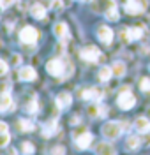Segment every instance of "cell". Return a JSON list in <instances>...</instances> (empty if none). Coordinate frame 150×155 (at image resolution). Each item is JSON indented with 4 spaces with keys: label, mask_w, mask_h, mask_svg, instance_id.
Listing matches in <instances>:
<instances>
[{
    "label": "cell",
    "mask_w": 150,
    "mask_h": 155,
    "mask_svg": "<svg viewBox=\"0 0 150 155\" xmlns=\"http://www.w3.org/2000/svg\"><path fill=\"white\" fill-rule=\"evenodd\" d=\"M113 76V71H111V67H101L99 72H97V78H99V81H110V78Z\"/></svg>",
    "instance_id": "7402d4cb"
},
{
    "label": "cell",
    "mask_w": 150,
    "mask_h": 155,
    "mask_svg": "<svg viewBox=\"0 0 150 155\" xmlns=\"http://www.w3.org/2000/svg\"><path fill=\"white\" fill-rule=\"evenodd\" d=\"M74 137H76V146H78L80 150H87L90 146V143L94 141V136L90 134V132H87V130L81 132L80 136H74Z\"/></svg>",
    "instance_id": "30bf717a"
},
{
    "label": "cell",
    "mask_w": 150,
    "mask_h": 155,
    "mask_svg": "<svg viewBox=\"0 0 150 155\" xmlns=\"http://www.w3.org/2000/svg\"><path fill=\"white\" fill-rule=\"evenodd\" d=\"M57 130H58V120H57V118H51V120H48V122L42 125V136H44V137L55 136Z\"/></svg>",
    "instance_id": "8fae6325"
},
{
    "label": "cell",
    "mask_w": 150,
    "mask_h": 155,
    "mask_svg": "<svg viewBox=\"0 0 150 155\" xmlns=\"http://www.w3.org/2000/svg\"><path fill=\"white\" fill-rule=\"evenodd\" d=\"M53 34H55L58 39H69V28H67V25L62 23V21H60V23H55Z\"/></svg>",
    "instance_id": "e0dca14e"
},
{
    "label": "cell",
    "mask_w": 150,
    "mask_h": 155,
    "mask_svg": "<svg viewBox=\"0 0 150 155\" xmlns=\"http://www.w3.org/2000/svg\"><path fill=\"white\" fill-rule=\"evenodd\" d=\"M20 64H21V55L14 53V55L11 57V65H14V67H16V65H20Z\"/></svg>",
    "instance_id": "f546056e"
},
{
    "label": "cell",
    "mask_w": 150,
    "mask_h": 155,
    "mask_svg": "<svg viewBox=\"0 0 150 155\" xmlns=\"http://www.w3.org/2000/svg\"><path fill=\"white\" fill-rule=\"evenodd\" d=\"M104 16L110 19V21H118V9H117V4L115 0H108V7L104 11Z\"/></svg>",
    "instance_id": "5bb4252c"
},
{
    "label": "cell",
    "mask_w": 150,
    "mask_h": 155,
    "mask_svg": "<svg viewBox=\"0 0 150 155\" xmlns=\"http://www.w3.org/2000/svg\"><path fill=\"white\" fill-rule=\"evenodd\" d=\"M101 130L106 139H118L120 134L124 132V127H122V122H106Z\"/></svg>",
    "instance_id": "3957f363"
},
{
    "label": "cell",
    "mask_w": 150,
    "mask_h": 155,
    "mask_svg": "<svg viewBox=\"0 0 150 155\" xmlns=\"http://www.w3.org/2000/svg\"><path fill=\"white\" fill-rule=\"evenodd\" d=\"M111 71H113V76L122 78L125 74V64H124V62H115V64L111 65Z\"/></svg>",
    "instance_id": "603a6c76"
},
{
    "label": "cell",
    "mask_w": 150,
    "mask_h": 155,
    "mask_svg": "<svg viewBox=\"0 0 150 155\" xmlns=\"http://www.w3.org/2000/svg\"><path fill=\"white\" fill-rule=\"evenodd\" d=\"M37 109H39V104H37V97H32L28 102L25 104V111L32 115V113H37Z\"/></svg>",
    "instance_id": "d4e9b609"
},
{
    "label": "cell",
    "mask_w": 150,
    "mask_h": 155,
    "mask_svg": "<svg viewBox=\"0 0 150 155\" xmlns=\"http://www.w3.org/2000/svg\"><path fill=\"white\" fill-rule=\"evenodd\" d=\"M18 127H20L21 132H32V130L35 129V125H34L32 120H20V122H18Z\"/></svg>",
    "instance_id": "cb8c5ba5"
},
{
    "label": "cell",
    "mask_w": 150,
    "mask_h": 155,
    "mask_svg": "<svg viewBox=\"0 0 150 155\" xmlns=\"http://www.w3.org/2000/svg\"><path fill=\"white\" fill-rule=\"evenodd\" d=\"M7 71H9V65L4 62V60H0V76H4V74H7Z\"/></svg>",
    "instance_id": "4dcf8cb0"
},
{
    "label": "cell",
    "mask_w": 150,
    "mask_h": 155,
    "mask_svg": "<svg viewBox=\"0 0 150 155\" xmlns=\"http://www.w3.org/2000/svg\"><path fill=\"white\" fill-rule=\"evenodd\" d=\"M80 57H81V60L90 62V64L99 62V60H104V57L101 55V51H99L97 46H85V48L80 51Z\"/></svg>",
    "instance_id": "277c9868"
},
{
    "label": "cell",
    "mask_w": 150,
    "mask_h": 155,
    "mask_svg": "<svg viewBox=\"0 0 150 155\" xmlns=\"http://www.w3.org/2000/svg\"><path fill=\"white\" fill-rule=\"evenodd\" d=\"M12 2H14V0H0V7H2V9H5V7H9Z\"/></svg>",
    "instance_id": "d6a6232c"
},
{
    "label": "cell",
    "mask_w": 150,
    "mask_h": 155,
    "mask_svg": "<svg viewBox=\"0 0 150 155\" xmlns=\"http://www.w3.org/2000/svg\"><path fill=\"white\" fill-rule=\"evenodd\" d=\"M95 153H97V155H115L117 152H115L113 145H110L108 141H102V143H99V145H97V148H95Z\"/></svg>",
    "instance_id": "ac0fdd59"
},
{
    "label": "cell",
    "mask_w": 150,
    "mask_h": 155,
    "mask_svg": "<svg viewBox=\"0 0 150 155\" xmlns=\"http://www.w3.org/2000/svg\"><path fill=\"white\" fill-rule=\"evenodd\" d=\"M134 127L140 134H148L150 132V120L145 118V116H138L136 122H134Z\"/></svg>",
    "instance_id": "9a60e30c"
},
{
    "label": "cell",
    "mask_w": 150,
    "mask_h": 155,
    "mask_svg": "<svg viewBox=\"0 0 150 155\" xmlns=\"http://www.w3.org/2000/svg\"><path fill=\"white\" fill-rule=\"evenodd\" d=\"M37 78V72H35V69L30 67V65H25V67L20 69V79L21 81H34Z\"/></svg>",
    "instance_id": "2e32d148"
},
{
    "label": "cell",
    "mask_w": 150,
    "mask_h": 155,
    "mask_svg": "<svg viewBox=\"0 0 150 155\" xmlns=\"http://www.w3.org/2000/svg\"><path fill=\"white\" fill-rule=\"evenodd\" d=\"M102 90L101 88H95V87H90V88H85V90H81V99H85V101H90V102H99L101 99H102Z\"/></svg>",
    "instance_id": "ba28073f"
},
{
    "label": "cell",
    "mask_w": 150,
    "mask_h": 155,
    "mask_svg": "<svg viewBox=\"0 0 150 155\" xmlns=\"http://www.w3.org/2000/svg\"><path fill=\"white\" fill-rule=\"evenodd\" d=\"M0 92H2V94H9L11 92V83H2V85H0Z\"/></svg>",
    "instance_id": "1f68e13d"
},
{
    "label": "cell",
    "mask_w": 150,
    "mask_h": 155,
    "mask_svg": "<svg viewBox=\"0 0 150 155\" xmlns=\"http://www.w3.org/2000/svg\"><path fill=\"white\" fill-rule=\"evenodd\" d=\"M7 130H9L7 124H5V122H0V132H7Z\"/></svg>",
    "instance_id": "e575fe53"
},
{
    "label": "cell",
    "mask_w": 150,
    "mask_h": 155,
    "mask_svg": "<svg viewBox=\"0 0 150 155\" xmlns=\"http://www.w3.org/2000/svg\"><path fill=\"white\" fill-rule=\"evenodd\" d=\"M140 88H141V92H150V78H141Z\"/></svg>",
    "instance_id": "4316f807"
},
{
    "label": "cell",
    "mask_w": 150,
    "mask_h": 155,
    "mask_svg": "<svg viewBox=\"0 0 150 155\" xmlns=\"http://www.w3.org/2000/svg\"><path fill=\"white\" fill-rule=\"evenodd\" d=\"M97 37L102 44H111V41H113V30L110 27H106V25H101L99 28H97Z\"/></svg>",
    "instance_id": "9c48e42d"
},
{
    "label": "cell",
    "mask_w": 150,
    "mask_h": 155,
    "mask_svg": "<svg viewBox=\"0 0 150 155\" xmlns=\"http://www.w3.org/2000/svg\"><path fill=\"white\" fill-rule=\"evenodd\" d=\"M55 102H57V107L60 109H67L71 106V102H72V95H71L69 92H60L57 99H55Z\"/></svg>",
    "instance_id": "7c38bea8"
},
{
    "label": "cell",
    "mask_w": 150,
    "mask_h": 155,
    "mask_svg": "<svg viewBox=\"0 0 150 155\" xmlns=\"http://www.w3.org/2000/svg\"><path fill=\"white\" fill-rule=\"evenodd\" d=\"M9 152H11V155H16V152H14V150H12V148H11Z\"/></svg>",
    "instance_id": "d590c367"
},
{
    "label": "cell",
    "mask_w": 150,
    "mask_h": 155,
    "mask_svg": "<svg viewBox=\"0 0 150 155\" xmlns=\"http://www.w3.org/2000/svg\"><path fill=\"white\" fill-rule=\"evenodd\" d=\"M88 113L92 116H97V118H104L106 113H108V107L102 106V104H97V106H90L88 107Z\"/></svg>",
    "instance_id": "ffe728a7"
},
{
    "label": "cell",
    "mask_w": 150,
    "mask_h": 155,
    "mask_svg": "<svg viewBox=\"0 0 150 155\" xmlns=\"http://www.w3.org/2000/svg\"><path fill=\"white\" fill-rule=\"evenodd\" d=\"M39 39V32L34 27H23V30L20 32V41L25 44H35Z\"/></svg>",
    "instance_id": "52a82bcc"
},
{
    "label": "cell",
    "mask_w": 150,
    "mask_h": 155,
    "mask_svg": "<svg viewBox=\"0 0 150 155\" xmlns=\"http://www.w3.org/2000/svg\"><path fill=\"white\" fill-rule=\"evenodd\" d=\"M60 7H62V0H55L51 4V9H60Z\"/></svg>",
    "instance_id": "836d02e7"
},
{
    "label": "cell",
    "mask_w": 150,
    "mask_h": 155,
    "mask_svg": "<svg viewBox=\"0 0 150 155\" xmlns=\"http://www.w3.org/2000/svg\"><path fill=\"white\" fill-rule=\"evenodd\" d=\"M148 69H150V65H148Z\"/></svg>",
    "instance_id": "8d00e7d4"
},
{
    "label": "cell",
    "mask_w": 150,
    "mask_h": 155,
    "mask_svg": "<svg viewBox=\"0 0 150 155\" xmlns=\"http://www.w3.org/2000/svg\"><path fill=\"white\" fill-rule=\"evenodd\" d=\"M120 37L124 42H132L143 37V28L141 27H132V28H124L120 32Z\"/></svg>",
    "instance_id": "8992f818"
},
{
    "label": "cell",
    "mask_w": 150,
    "mask_h": 155,
    "mask_svg": "<svg viewBox=\"0 0 150 155\" xmlns=\"http://www.w3.org/2000/svg\"><path fill=\"white\" fill-rule=\"evenodd\" d=\"M21 152L27 155H32L34 152H35V146L32 145L30 141H25V143H21Z\"/></svg>",
    "instance_id": "484cf974"
},
{
    "label": "cell",
    "mask_w": 150,
    "mask_h": 155,
    "mask_svg": "<svg viewBox=\"0 0 150 155\" xmlns=\"http://www.w3.org/2000/svg\"><path fill=\"white\" fill-rule=\"evenodd\" d=\"M125 145H127V150H138L141 145L140 136H129L127 141H125Z\"/></svg>",
    "instance_id": "44dd1931"
},
{
    "label": "cell",
    "mask_w": 150,
    "mask_h": 155,
    "mask_svg": "<svg viewBox=\"0 0 150 155\" xmlns=\"http://www.w3.org/2000/svg\"><path fill=\"white\" fill-rule=\"evenodd\" d=\"M30 14H32V18H35V19H44L46 18V7L42 4H34L30 7Z\"/></svg>",
    "instance_id": "d6986e66"
},
{
    "label": "cell",
    "mask_w": 150,
    "mask_h": 155,
    "mask_svg": "<svg viewBox=\"0 0 150 155\" xmlns=\"http://www.w3.org/2000/svg\"><path fill=\"white\" fill-rule=\"evenodd\" d=\"M117 104H118V107L124 109V111H129V109L134 107V104H136V97H134V94L129 90V87H122L120 95H118V99H117Z\"/></svg>",
    "instance_id": "7a4b0ae2"
},
{
    "label": "cell",
    "mask_w": 150,
    "mask_h": 155,
    "mask_svg": "<svg viewBox=\"0 0 150 155\" xmlns=\"http://www.w3.org/2000/svg\"><path fill=\"white\" fill-rule=\"evenodd\" d=\"M9 143H11L9 132H0V148H2V146H7Z\"/></svg>",
    "instance_id": "83f0119b"
},
{
    "label": "cell",
    "mask_w": 150,
    "mask_h": 155,
    "mask_svg": "<svg viewBox=\"0 0 150 155\" xmlns=\"http://www.w3.org/2000/svg\"><path fill=\"white\" fill-rule=\"evenodd\" d=\"M14 102L11 99L9 94H2L0 97V113H9V111H14Z\"/></svg>",
    "instance_id": "4fadbf2b"
},
{
    "label": "cell",
    "mask_w": 150,
    "mask_h": 155,
    "mask_svg": "<svg viewBox=\"0 0 150 155\" xmlns=\"http://www.w3.org/2000/svg\"><path fill=\"white\" fill-rule=\"evenodd\" d=\"M51 155H65V148L62 145H57L51 148Z\"/></svg>",
    "instance_id": "f1b7e54d"
},
{
    "label": "cell",
    "mask_w": 150,
    "mask_h": 155,
    "mask_svg": "<svg viewBox=\"0 0 150 155\" xmlns=\"http://www.w3.org/2000/svg\"><path fill=\"white\" fill-rule=\"evenodd\" d=\"M148 7V0H127L125 2V12L127 14H141Z\"/></svg>",
    "instance_id": "5b68a950"
},
{
    "label": "cell",
    "mask_w": 150,
    "mask_h": 155,
    "mask_svg": "<svg viewBox=\"0 0 150 155\" xmlns=\"http://www.w3.org/2000/svg\"><path fill=\"white\" fill-rule=\"evenodd\" d=\"M72 64L71 62H64L62 58H51L48 60V64H46V71L50 72L51 76L55 78H60V76H71V72H72Z\"/></svg>",
    "instance_id": "6da1fadb"
}]
</instances>
